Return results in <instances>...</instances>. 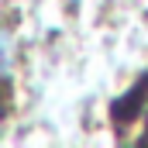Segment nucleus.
I'll return each mask as SVG.
<instances>
[{"label":"nucleus","instance_id":"obj_1","mask_svg":"<svg viewBox=\"0 0 148 148\" xmlns=\"http://www.w3.org/2000/svg\"><path fill=\"white\" fill-rule=\"evenodd\" d=\"M141 138L148 141V107H145V117H141Z\"/></svg>","mask_w":148,"mask_h":148}]
</instances>
